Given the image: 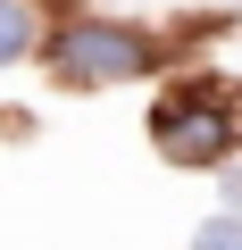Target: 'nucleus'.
<instances>
[{"label": "nucleus", "instance_id": "7ed1b4c3", "mask_svg": "<svg viewBox=\"0 0 242 250\" xmlns=\"http://www.w3.org/2000/svg\"><path fill=\"white\" fill-rule=\"evenodd\" d=\"M25 42H34V9L25 0H0V67L25 59Z\"/></svg>", "mask_w": 242, "mask_h": 250}, {"label": "nucleus", "instance_id": "f257e3e1", "mask_svg": "<svg viewBox=\"0 0 242 250\" xmlns=\"http://www.w3.org/2000/svg\"><path fill=\"white\" fill-rule=\"evenodd\" d=\"M50 67H59L67 83H134V75H151V42H142L134 25L84 17V25H67V34L50 42Z\"/></svg>", "mask_w": 242, "mask_h": 250}, {"label": "nucleus", "instance_id": "f03ea898", "mask_svg": "<svg viewBox=\"0 0 242 250\" xmlns=\"http://www.w3.org/2000/svg\"><path fill=\"white\" fill-rule=\"evenodd\" d=\"M151 134H159V150H167L176 167H209V159H225V142H234V117H225L217 100H167V108L151 117Z\"/></svg>", "mask_w": 242, "mask_h": 250}, {"label": "nucleus", "instance_id": "20e7f679", "mask_svg": "<svg viewBox=\"0 0 242 250\" xmlns=\"http://www.w3.org/2000/svg\"><path fill=\"white\" fill-rule=\"evenodd\" d=\"M200 242H242V225H234V217H217V225H200Z\"/></svg>", "mask_w": 242, "mask_h": 250}]
</instances>
